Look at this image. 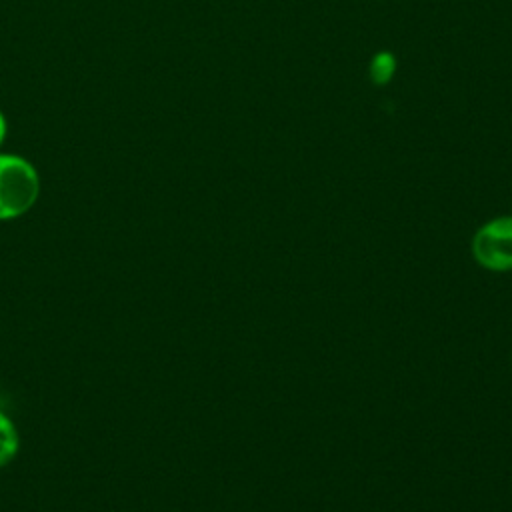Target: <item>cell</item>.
I'll return each instance as SVG.
<instances>
[{"mask_svg":"<svg viewBox=\"0 0 512 512\" xmlns=\"http://www.w3.org/2000/svg\"><path fill=\"white\" fill-rule=\"evenodd\" d=\"M4 138H6V118H4V114L0 112V144L4 142Z\"/></svg>","mask_w":512,"mask_h":512,"instance_id":"cell-5","label":"cell"},{"mask_svg":"<svg viewBox=\"0 0 512 512\" xmlns=\"http://www.w3.org/2000/svg\"><path fill=\"white\" fill-rule=\"evenodd\" d=\"M40 196V176L22 156L0 154V222L24 216Z\"/></svg>","mask_w":512,"mask_h":512,"instance_id":"cell-1","label":"cell"},{"mask_svg":"<svg viewBox=\"0 0 512 512\" xmlns=\"http://www.w3.org/2000/svg\"><path fill=\"white\" fill-rule=\"evenodd\" d=\"M20 452V434L8 414L0 410V468L8 466Z\"/></svg>","mask_w":512,"mask_h":512,"instance_id":"cell-3","label":"cell"},{"mask_svg":"<svg viewBox=\"0 0 512 512\" xmlns=\"http://www.w3.org/2000/svg\"><path fill=\"white\" fill-rule=\"evenodd\" d=\"M368 74H370V80L376 86L388 84L394 78V74H396V56L392 52H388V50L376 52L372 56V60H370Z\"/></svg>","mask_w":512,"mask_h":512,"instance_id":"cell-4","label":"cell"},{"mask_svg":"<svg viewBox=\"0 0 512 512\" xmlns=\"http://www.w3.org/2000/svg\"><path fill=\"white\" fill-rule=\"evenodd\" d=\"M472 256L490 272L512 270V216H496L484 222L472 236Z\"/></svg>","mask_w":512,"mask_h":512,"instance_id":"cell-2","label":"cell"}]
</instances>
